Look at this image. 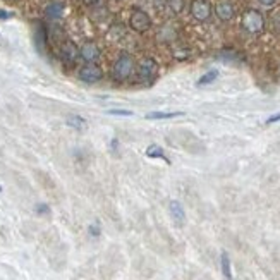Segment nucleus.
Segmentation results:
<instances>
[{"mask_svg":"<svg viewBox=\"0 0 280 280\" xmlns=\"http://www.w3.org/2000/svg\"><path fill=\"white\" fill-rule=\"evenodd\" d=\"M241 26L249 35H259L265 31V16L256 9H248L242 12Z\"/></svg>","mask_w":280,"mask_h":280,"instance_id":"nucleus-1","label":"nucleus"},{"mask_svg":"<svg viewBox=\"0 0 280 280\" xmlns=\"http://www.w3.org/2000/svg\"><path fill=\"white\" fill-rule=\"evenodd\" d=\"M134 67H136V64H134V57L127 52H122L119 57H117V60L112 66V77L116 81L129 79L131 74L134 72Z\"/></svg>","mask_w":280,"mask_h":280,"instance_id":"nucleus-2","label":"nucleus"},{"mask_svg":"<svg viewBox=\"0 0 280 280\" xmlns=\"http://www.w3.org/2000/svg\"><path fill=\"white\" fill-rule=\"evenodd\" d=\"M129 26L136 33H146L151 28V18L146 11L140 7H134L129 16Z\"/></svg>","mask_w":280,"mask_h":280,"instance_id":"nucleus-3","label":"nucleus"},{"mask_svg":"<svg viewBox=\"0 0 280 280\" xmlns=\"http://www.w3.org/2000/svg\"><path fill=\"white\" fill-rule=\"evenodd\" d=\"M77 77H79V81H83V83H86V84H95V83H98V81H102L103 70L96 62H86L79 69Z\"/></svg>","mask_w":280,"mask_h":280,"instance_id":"nucleus-4","label":"nucleus"},{"mask_svg":"<svg viewBox=\"0 0 280 280\" xmlns=\"http://www.w3.org/2000/svg\"><path fill=\"white\" fill-rule=\"evenodd\" d=\"M191 16H193L196 21L205 23L211 18V12H213V7H211L210 0H193L191 2Z\"/></svg>","mask_w":280,"mask_h":280,"instance_id":"nucleus-5","label":"nucleus"},{"mask_svg":"<svg viewBox=\"0 0 280 280\" xmlns=\"http://www.w3.org/2000/svg\"><path fill=\"white\" fill-rule=\"evenodd\" d=\"M158 72V64L155 59L151 57H146L140 62L138 66V77H140L141 83H146V81H151Z\"/></svg>","mask_w":280,"mask_h":280,"instance_id":"nucleus-6","label":"nucleus"},{"mask_svg":"<svg viewBox=\"0 0 280 280\" xmlns=\"http://www.w3.org/2000/svg\"><path fill=\"white\" fill-rule=\"evenodd\" d=\"M100 55H102V50L93 42H86L79 48V57L84 62H96V60L100 59Z\"/></svg>","mask_w":280,"mask_h":280,"instance_id":"nucleus-7","label":"nucleus"},{"mask_svg":"<svg viewBox=\"0 0 280 280\" xmlns=\"http://www.w3.org/2000/svg\"><path fill=\"white\" fill-rule=\"evenodd\" d=\"M60 57L66 64H74L79 57V48L76 47V43L70 42V40H66L60 47Z\"/></svg>","mask_w":280,"mask_h":280,"instance_id":"nucleus-8","label":"nucleus"},{"mask_svg":"<svg viewBox=\"0 0 280 280\" xmlns=\"http://www.w3.org/2000/svg\"><path fill=\"white\" fill-rule=\"evenodd\" d=\"M215 14L220 21H231L235 16V7L234 4H231L229 0H222L215 5Z\"/></svg>","mask_w":280,"mask_h":280,"instance_id":"nucleus-9","label":"nucleus"},{"mask_svg":"<svg viewBox=\"0 0 280 280\" xmlns=\"http://www.w3.org/2000/svg\"><path fill=\"white\" fill-rule=\"evenodd\" d=\"M64 11H66V5L64 2H59V0H53L45 7V16L50 19V21H59L64 16Z\"/></svg>","mask_w":280,"mask_h":280,"instance_id":"nucleus-10","label":"nucleus"},{"mask_svg":"<svg viewBox=\"0 0 280 280\" xmlns=\"http://www.w3.org/2000/svg\"><path fill=\"white\" fill-rule=\"evenodd\" d=\"M170 215H172V218L175 220V224H179V225H182L184 224V220H186V211H184V208H182V205L179 203V201H170Z\"/></svg>","mask_w":280,"mask_h":280,"instance_id":"nucleus-11","label":"nucleus"},{"mask_svg":"<svg viewBox=\"0 0 280 280\" xmlns=\"http://www.w3.org/2000/svg\"><path fill=\"white\" fill-rule=\"evenodd\" d=\"M35 45L38 48L40 53H43L47 47V28L43 24H38L36 26V31H35Z\"/></svg>","mask_w":280,"mask_h":280,"instance_id":"nucleus-12","label":"nucleus"},{"mask_svg":"<svg viewBox=\"0 0 280 280\" xmlns=\"http://www.w3.org/2000/svg\"><path fill=\"white\" fill-rule=\"evenodd\" d=\"M146 157L148 158H160V160H165L167 163H170V160H168L167 155H165L163 148L158 146V144H150V146L146 148Z\"/></svg>","mask_w":280,"mask_h":280,"instance_id":"nucleus-13","label":"nucleus"},{"mask_svg":"<svg viewBox=\"0 0 280 280\" xmlns=\"http://www.w3.org/2000/svg\"><path fill=\"white\" fill-rule=\"evenodd\" d=\"M184 116V112H150L146 114L148 120H162V119H174V117Z\"/></svg>","mask_w":280,"mask_h":280,"instance_id":"nucleus-14","label":"nucleus"},{"mask_svg":"<svg viewBox=\"0 0 280 280\" xmlns=\"http://www.w3.org/2000/svg\"><path fill=\"white\" fill-rule=\"evenodd\" d=\"M220 266H222V273L227 280H232V270H231V258L225 251H222L220 255Z\"/></svg>","mask_w":280,"mask_h":280,"instance_id":"nucleus-15","label":"nucleus"},{"mask_svg":"<svg viewBox=\"0 0 280 280\" xmlns=\"http://www.w3.org/2000/svg\"><path fill=\"white\" fill-rule=\"evenodd\" d=\"M66 122H67V126L72 127V129H76V131H83L84 127H86V120H84L81 116H69Z\"/></svg>","mask_w":280,"mask_h":280,"instance_id":"nucleus-16","label":"nucleus"},{"mask_svg":"<svg viewBox=\"0 0 280 280\" xmlns=\"http://www.w3.org/2000/svg\"><path fill=\"white\" fill-rule=\"evenodd\" d=\"M218 77V70L217 69H211L208 72H205L203 76L198 79V86H207V84H211L215 79Z\"/></svg>","mask_w":280,"mask_h":280,"instance_id":"nucleus-17","label":"nucleus"},{"mask_svg":"<svg viewBox=\"0 0 280 280\" xmlns=\"http://www.w3.org/2000/svg\"><path fill=\"white\" fill-rule=\"evenodd\" d=\"M110 116H119V117H131L133 116V112L131 110H124V109H112L109 110Z\"/></svg>","mask_w":280,"mask_h":280,"instance_id":"nucleus-18","label":"nucleus"},{"mask_svg":"<svg viewBox=\"0 0 280 280\" xmlns=\"http://www.w3.org/2000/svg\"><path fill=\"white\" fill-rule=\"evenodd\" d=\"M168 4L174 12H181L184 9V0H168Z\"/></svg>","mask_w":280,"mask_h":280,"instance_id":"nucleus-19","label":"nucleus"},{"mask_svg":"<svg viewBox=\"0 0 280 280\" xmlns=\"http://www.w3.org/2000/svg\"><path fill=\"white\" fill-rule=\"evenodd\" d=\"M35 211L38 215H48L50 213V207H48V205H45V203H38L35 207Z\"/></svg>","mask_w":280,"mask_h":280,"instance_id":"nucleus-20","label":"nucleus"},{"mask_svg":"<svg viewBox=\"0 0 280 280\" xmlns=\"http://www.w3.org/2000/svg\"><path fill=\"white\" fill-rule=\"evenodd\" d=\"M100 234H102V231H100L98 224L90 225V235H93V237H100Z\"/></svg>","mask_w":280,"mask_h":280,"instance_id":"nucleus-21","label":"nucleus"},{"mask_svg":"<svg viewBox=\"0 0 280 280\" xmlns=\"http://www.w3.org/2000/svg\"><path fill=\"white\" fill-rule=\"evenodd\" d=\"M275 122H280V112L279 114H275V116H270L268 119H266V124H275Z\"/></svg>","mask_w":280,"mask_h":280,"instance_id":"nucleus-22","label":"nucleus"},{"mask_svg":"<svg viewBox=\"0 0 280 280\" xmlns=\"http://www.w3.org/2000/svg\"><path fill=\"white\" fill-rule=\"evenodd\" d=\"M273 28H275L277 31H280V12H277V14L273 16Z\"/></svg>","mask_w":280,"mask_h":280,"instance_id":"nucleus-23","label":"nucleus"},{"mask_svg":"<svg viewBox=\"0 0 280 280\" xmlns=\"http://www.w3.org/2000/svg\"><path fill=\"white\" fill-rule=\"evenodd\" d=\"M258 2L263 7H273V5L277 4V0H258Z\"/></svg>","mask_w":280,"mask_h":280,"instance_id":"nucleus-24","label":"nucleus"},{"mask_svg":"<svg viewBox=\"0 0 280 280\" xmlns=\"http://www.w3.org/2000/svg\"><path fill=\"white\" fill-rule=\"evenodd\" d=\"M12 18V14L9 11H5V9H0V21H5V19Z\"/></svg>","mask_w":280,"mask_h":280,"instance_id":"nucleus-25","label":"nucleus"},{"mask_svg":"<svg viewBox=\"0 0 280 280\" xmlns=\"http://www.w3.org/2000/svg\"><path fill=\"white\" fill-rule=\"evenodd\" d=\"M117 143H119V141H117L116 138H114V140H112V143H110V144H112V150H117Z\"/></svg>","mask_w":280,"mask_h":280,"instance_id":"nucleus-26","label":"nucleus"}]
</instances>
